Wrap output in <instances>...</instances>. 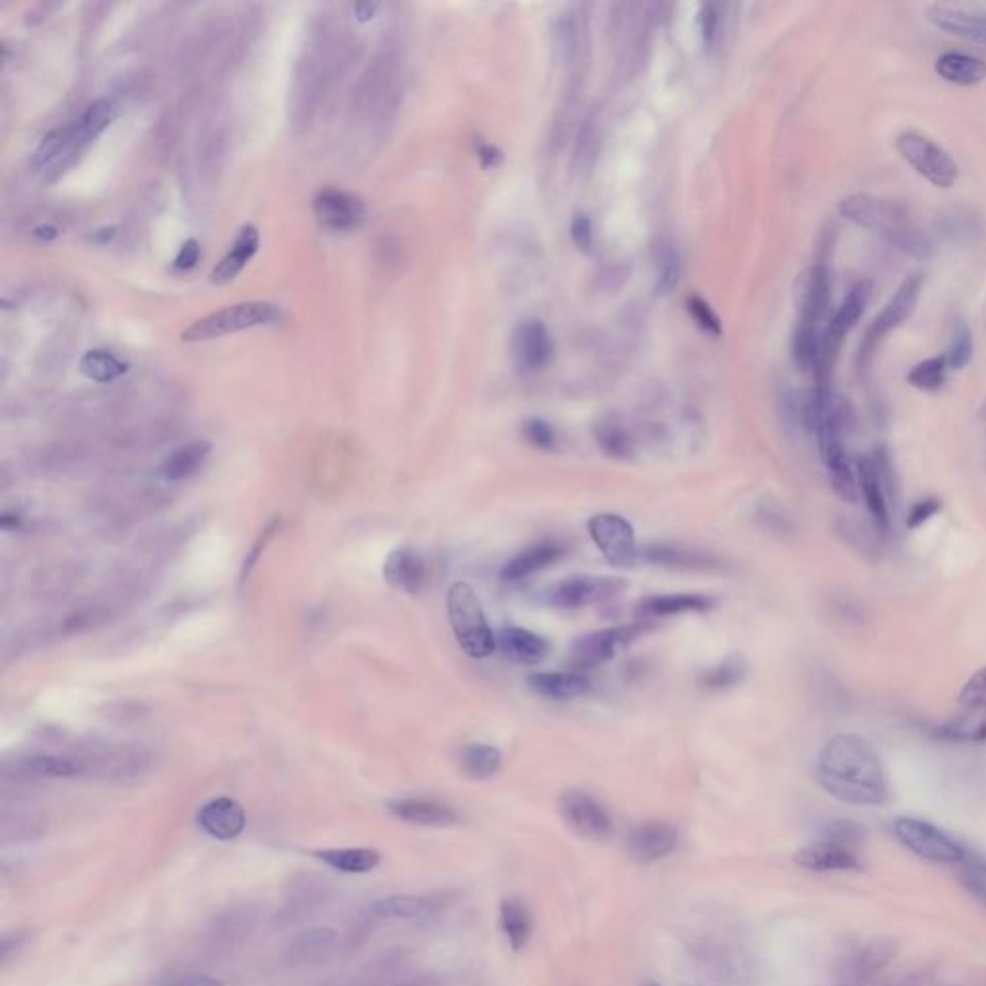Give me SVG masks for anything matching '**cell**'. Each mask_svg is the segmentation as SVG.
<instances>
[{"instance_id":"obj_11","label":"cell","mask_w":986,"mask_h":986,"mask_svg":"<svg viewBox=\"0 0 986 986\" xmlns=\"http://www.w3.org/2000/svg\"><path fill=\"white\" fill-rule=\"evenodd\" d=\"M921 286H923V278L919 274L908 276L902 282V286L898 287V291L886 303L883 312L869 326L865 339H863V345H861V353H859L861 361H869L873 357V353L877 351V347L883 343V339L892 330H896L898 326H902L908 320L911 312L915 309V305H917Z\"/></svg>"},{"instance_id":"obj_17","label":"cell","mask_w":986,"mask_h":986,"mask_svg":"<svg viewBox=\"0 0 986 986\" xmlns=\"http://www.w3.org/2000/svg\"><path fill=\"white\" fill-rule=\"evenodd\" d=\"M197 823L216 840H232L245 831L247 815L241 804L232 798H214L199 809Z\"/></svg>"},{"instance_id":"obj_40","label":"cell","mask_w":986,"mask_h":986,"mask_svg":"<svg viewBox=\"0 0 986 986\" xmlns=\"http://www.w3.org/2000/svg\"><path fill=\"white\" fill-rule=\"evenodd\" d=\"M746 675V661L740 653H730L717 667L705 671L701 676V686L713 692L730 690L740 684Z\"/></svg>"},{"instance_id":"obj_34","label":"cell","mask_w":986,"mask_h":986,"mask_svg":"<svg viewBox=\"0 0 986 986\" xmlns=\"http://www.w3.org/2000/svg\"><path fill=\"white\" fill-rule=\"evenodd\" d=\"M936 736L950 742H986V713L960 709L948 723L936 728Z\"/></svg>"},{"instance_id":"obj_8","label":"cell","mask_w":986,"mask_h":986,"mask_svg":"<svg viewBox=\"0 0 986 986\" xmlns=\"http://www.w3.org/2000/svg\"><path fill=\"white\" fill-rule=\"evenodd\" d=\"M896 838L913 852L915 856L923 857L935 863H961L965 861V852L956 840H952L946 832L940 831L935 825L913 819L900 817L894 823Z\"/></svg>"},{"instance_id":"obj_29","label":"cell","mask_w":986,"mask_h":986,"mask_svg":"<svg viewBox=\"0 0 986 986\" xmlns=\"http://www.w3.org/2000/svg\"><path fill=\"white\" fill-rule=\"evenodd\" d=\"M713 599L700 594H676V596H651L642 599L638 613L644 617H669L680 613H703L713 607Z\"/></svg>"},{"instance_id":"obj_22","label":"cell","mask_w":986,"mask_h":986,"mask_svg":"<svg viewBox=\"0 0 986 986\" xmlns=\"http://www.w3.org/2000/svg\"><path fill=\"white\" fill-rule=\"evenodd\" d=\"M384 578L393 590L418 594L426 582V563L409 547H397L384 563Z\"/></svg>"},{"instance_id":"obj_50","label":"cell","mask_w":986,"mask_h":986,"mask_svg":"<svg viewBox=\"0 0 986 986\" xmlns=\"http://www.w3.org/2000/svg\"><path fill=\"white\" fill-rule=\"evenodd\" d=\"M938 511H940V499H936V497H925V499L917 501L909 511L908 528L917 530L919 526H923L925 522L933 519Z\"/></svg>"},{"instance_id":"obj_9","label":"cell","mask_w":986,"mask_h":986,"mask_svg":"<svg viewBox=\"0 0 986 986\" xmlns=\"http://www.w3.org/2000/svg\"><path fill=\"white\" fill-rule=\"evenodd\" d=\"M649 630H651L649 623H632L586 634L572 644L571 667L576 673L594 669L597 665L613 659L621 646L634 642Z\"/></svg>"},{"instance_id":"obj_18","label":"cell","mask_w":986,"mask_h":986,"mask_svg":"<svg viewBox=\"0 0 986 986\" xmlns=\"http://www.w3.org/2000/svg\"><path fill=\"white\" fill-rule=\"evenodd\" d=\"M638 559H644L651 565L671 567L680 571H715L721 567V561L711 553L684 545H648L640 551Z\"/></svg>"},{"instance_id":"obj_52","label":"cell","mask_w":986,"mask_h":986,"mask_svg":"<svg viewBox=\"0 0 986 986\" xmlns=\"http://www.w3.org/2000/svg\"><path fill=\"white\" fill-rule=\"evenodd\" d=\"M158 986H224V983L216 977L203 975V973H182V975H172L164 979Z\"/></svg>"},{"instance_id":"obj_16","label":"cell","mask_w":986,"mask_h":986,"mask_svg":"<svg viewBox=\"0 0 986 986\" xmlns=\"http://www.w3.org/2000/svg\"><path fill=\"white\" fill-rule=\"evenodd\" d=\"M678 832L671 823L648 821L628 834V856L636 863L649 865L669 856L676 848Z\"/></svg>"},{"instance_id":"obj_57","label":"cell","mask_w":986,"mask_h":986,"mask_svg":"<svg viewBox=\"0 0 986 986\" xmlns=\"http://www.w3.org/2000/svg\"><path fill=\"white\" fill-rule=\"evenodd\" d=\"M112 235H114V228H108V230H99V232H95L93 239H95V241H99V243H106L108 239H112Z\"/></svg>"},{"instance_id":"obj_27","label":"cell","mask_w":986,"mask_h":986,"mask_svg":"<svg viewBox=\"0 0 986 986\" xmlns=\"http://www.w3.org/2000/svg\"><path fill=\"white\" fill-rule=\"evenodd\" d=\"M528 684L549 700H574L590 692V680L582 673H534L528 676Z\"/></svg>"},{"instance_id":"obj_12","label":"cell","mask_w":986,"mask_h":986,"mask_svg":"<svg viewBox=\"0 0 986 986\" xmlns=\"http://www.w3.org/2000/svg\"><path fill=\"white\" fill-rule=\"evenodd\" d=\"M559 811L567 827L586 840L601 842L613 834V821L609 813L599 805L596 798L584 792H565L559 800Z\"/></svg>"},{"instance_id":"obj_4","label":"cell","mask_w":986,"mask_h":986,"mask_svg":"<svg viewBox=\"0 0 986 986\" xmlns=\"http://www.w3.org/2000/svg\"><path fill=\"white\" fill-rule=\"evenodd\" d=\"M282 318L280 307L268 301H243L220 311L210 312L207 316L195 320L182 334L183 341L197 343L208 339L222 338L235 332L272 326Z\"/></svg>"},{"instance_id":"obj_13","label":"cell","mask_w":986,"mask_h":986,"mask_svg":"<svg viewBox=\"0 0 986 986\" xmlns=\"http://www.w3.org/2000/svg\"><path fill=\"white\" fill-rule=\"evenodd\" d=\"M626 586L619 576H572L549 592V603L557 609H580L611 599Z\"/></svg>"},{"instance_id":"obj_55","label":"cell","mask_w":986,"mask_h":986,"mask_svg":"<svg viewBox=\"0 0 986 986\" xmlns=\"http://www.w3.org/2000/svg\"><path fill=\"white\" fill-rule=\"evenodd\" d=\"M376 10H378V4H374V2H359L353 6V12H355L357 20H361V22H368Z\"/></svg>"},{"instance_id":"obj_3","label":"cell","mask_w":986,"mask_h":986,"mask_svg":"<svg viewBox=\"0 0 986 986\" xmlns=\"http://www.w3.org/2000/svg\"><path fill=\"white\" fill-rule=\"evenodd\" d=\"M447 617L461 649L472 659L490 657L497 640L482 603L467 582H455L447 592Z\"/></svg>"},{"instance_id":"obj_46","label":"cell","mask_w":986,"mask_h":986,"mask_svg":"<svg viewBox=\"0 0 986 986\" xmlns=\"http://www.w3.org/2000/svg\"><path fill=\"white\" fill-rule=\"evenodd\" d=\"M522 436H524L526 442L530 443L532 447H536V449L549 451V449L555 447V432L551 430V426L547 422H544V420L532 418V420L524 422Z\"/></svg>"},{"instance_id":"obj_25","label":"cell","mask_w":986,"mask_h":986,"mask_svg":"<svg viewBox=\"0 0 986 986\" xmlns=\"http://www.w3.org/2000/svg\"><path fill=\"white\" fill-rule=\"evenodd\" d=\"M499 648L503 651V655L507 659H511L513 663H519V665H538L542 663L547 655V644H545L544 638L530 632V630H524V628H505L501 630L499 638Z\"/></svg>"},{"instance_id":"obj_20","label":"cell","mask_w":986,"mask_h":986,"mask_svg":"<svg viewBox=\"0 0 986 986\" xmlns=\"http://www.w3.org/2000/svg\"><path fill=\"white\" fill-rule=\"evenodd\" d=\"M388 811L399 821L418 825V827H436L445 829L461 823V815L451 809L449 805L434 802V800H422V798H405V800H393L388 804Z\"/></svg>"},{"instance_id":"obj_10","label":"cell","mask_w":986,"mask_h":986,"mask_svg":"<svg viewBox=\"0 0 986 986\" xmlns=\"http://www.w3.org/2000/svg\"><path fill=\"white\" fill-rule=\"evenodd\" d=\"M588 530L609 565L628 569L638 561L640 549L636 547L634 528L628 520L613 513H601L590 519Z\"/></svg>"},{"instance_id":"obj_15","label":"cell","mask_w":986,"mask_h":986,"mask_svg":"<svg viewBox=\"0 0 986 986\" xmlns=\"http://www.w3.org/2000/svg\"><path fill=\"white\" fill-rule=\"evenodd\" d=\"M318 222L330 230H351L364 220V203L353 193L341 189H322L312 201Z\"/></svg>"},{"instance_id":"obj_43","label":"cell","mask_w":986,"mask_h":986,"mask_svg":"<svg viewBox=\"0 0 986 986\" xmlns=\"http://www.w3.org/2000/svg\"><path fill=\"white\" fill-rule=\"evenodd\" d=\"M680 276V264L673 245H665V249L657 255V282L655 291L659 295H667L675 289Z\"/></svg>"},{"instance_id":"obj_53","label":"cell","mask_w":986,"mask_h":986,"mask_svg":"<svg viewBox=\"0 0 986 986\" xmlns=\"http://www.w3.org/2000/svg\"><path fill=\"white\" fill-rule=\"evenodd\" d=\"M963 884L967 886V890L979 898L983 904L986 906V869L985 867H975L971 865L965 873H963Z\"/></svg>"},{"instance_id":"obj_38","label":"cell","mask_w":986,"mask_h":986,"mask_svg":"<svg viewBox=\"0 0 986 986\" xmlns=\"http://www.w3.org/2000/svg\"><path fill=\"white\" fill-rule=\"evenodd\" d=\"M594 436L599 449L611 459H628L634 453V445L628 432L621 426V422L613 418L599 420L594 428Z\"/></svg>"},{"instance_id":"obj_51","label":"cell","mask_w":986,"mask_h":986,"mask_svg":"<svg viewBox=\"0 0 986 986\" xmlns=\"http://www.w3.org/2000/svg\"><path fill=\"white\" fill-rule=\"evenodd\" d=\"M592 232H594V228H592V222L586 214H576L572 218L571 234L578 249L588 251L592 247V241H594Z\"/></svg>"},{"instance_id":"obj_58","label":"cell","mask_w":986,"mask_h":986,"mask_svg":"<svg viewBox=\"0 0 986 986\" xmlns=\"http://www.w3.org/2000/svg\"><path fill=\"white\" fill-rule=\"evenodd\" d=\"M648 986H659V985H655V983H649Z\"/></svg>"},{"instance_id":"obj_48","label":"cell","mask_w":986,"mask_h":986,"mask_svg":"<svg viewBox=\"0 0 986 986\" xmlns=\"http://www.w3.org/2000/svg\"><path fill=\"white\" fill-rule=\"evenodd\" d=\"M701 37L707 49H713L717 39H719V29H721V6L719 4H705L700 14Z\"/></svg>"},{"instance_id":"obj_39","label":"cell","mask_w":986,"mask_h":986,"mask_svg":"<svg viewBox=\"0 0 986 986\" xmlns=\"http://www.w3.org/2000/svg\"><path fill=\"white\" fill-rule=\"evenodd\" d=\"M26 771L33 777L47 779H68L85 773V763L72 757L60 755H35L26 761Z\"/></svg>"},{"instance_id":"obj_14","label":"cell","mask_w":986,"mask_h":986,"mask_svg":"<svg viewBox=\"0 0 986 986\" xmlns=\"http://www.w3.org/2000/svg\"><path fill=\"white\" fill-rule=\"evenodd\" d=\"M927 18L952 35L986 45V10L981 6L938 2L927 10Z\"/></svg>"},{"instance_id":"obj_49","label":"cell","mask_w":986,"mask_h":986,"mask_svg":"<svg viewBox=\"0 0 986 986\" xmlns=\"http://www.w3.org/2000/svg\"><path fill=\"white\" fill-rule=\"evenodd\" d=\"M280 524H282V520L274 519L262 530V534L257 538V542L253 545V549H251V553L245 557V563H243V569H241V580H247V576L251 574L253 567L259 563L260 553L264 551V545L272 540V536L278 532Z\"/></svg>"},{"instance_id":"obj_30","label":"cell","mask_w":986,"mask_h":986,"mask_svg":"<svg viewBox=\"0 0 986 986\" xmlns=\"http://www.w3.org/2000/svg\"><path fill=\"white\" fill-rule=\"evenodd\" d=\"M210 449H212V445L205 440L187 443L180 449H176L162 463V468H160L162 478L168 482H182L185 478L193 476L199 468L205 465V461L210 455Z\"/></svg>"},{"instance_id":"obj_2","label":"cell","mask_w":986,"mask_h":986,"mask_svg":"<svg viewBox=\"0 0 986 986\" xmlns=\"http://www.w3.org/2000/svg\"><path fill=\"white\" fill-rule=\"evenodd\" d=\"M840 212L846 220L854 222L873 234L881 235L890 245L923 257L927 253V241L919 228L911 222L908 210L894 201L881 199L867 193H856L840 203Z\"/></svg>"},{"instance_id":"obj_6","label":"cell","mask_w":986,"mask_h":986,"mask_svg":"<svg viewBox=\"0 0 986 986\" xmlns=\"http://www.w3.org/2000/svg\"><path fill=\"white\" fill-rule=\"evenodd\" d=\"M871 295V284L869 282H859L844 299L842 307L834 314L825 338L819 343V359L815 364V393L825 395L831 393L832 366L838 359V353L842 349V343L846 336L854 330L857 320L861 318L863 309L869 301Z\"/></svg>"},{"instance_id":"obj_24","label":"cell","mask_w":986,"mask_h":986,"mask_svg":"<svg viewBox=\"0 0 986 986\" xmlns=\"http://www.w3.org/2000/svg\"><path fill=\"white\" fill-rule=\"evenodd\" d=\"M260 235L255 226H243L239 235L235 237L232 251L220 260L212 272H210V282L216 286H226L239 276V272L247 266V262L255 257L259 251Z\"/></svg>"},{"instance_id":"obj_42","label":"cell","mask_w":986,"mask_h":986,"mask_svg":"<svg viewBox=\"0 0 986 986\" xmlns=\"http://www.w3.org/2000/svg\"><path fill=\"white\" fill-rule=\"evenodd\" d=\"M946 357H933L909 370L908 382L921 391H938L946 380Z\"/></svg>"},{"instance_id":"obj_1","label":"cell","mask_w":986,"mask_h":986,"mask_svg":"<svg viewBox=\"0 0 986 986\" xmlns=\"http://www.w3.org/2000/svg\"><path fill=\"white\" fill-rule=\"evenodd\" d=\"M815 777L842 804L883 805L890 796L879 753L856 734H840L825 744L815 761Z\"/></svg>"},{"instance_id":"obj_47","label":"cell","mask_w":986,"mask_h":986,"mask_svg":"<svg viewBox=\"0 0 986 986\" xmlns=\"http://www.w3.org/2000/svg\"><path fill=\"white\" fill-rule=\"evenodd\" d=\"M688 311L692 314V318L698 322L701 330H705L711 336H721V322L715 316L713 309L703 299L690 297L688 299Z\"/></svg>"},{"instance_id":"obj_35","label":"cell","mask_w":986,"mask_h":986,"mask_svg":"<svg viewBox=\"0 0 986 986\" xmlns=\"http://www.w3.org/2000/svg\"><path fill=\"white\" fill-rule=\"evenodd\" d=\"M114 116H116V110H114L112 103L106 99H99V101L89 104L85 108V112L79 116L78 122L72 124L78 149L85 147L95 137H99L110 126Z\"/></svg>"},{"instance_id":"obj_36","label":"cell","mask_w":986,"mask_h":986,"mask_svg":"<svg viewBox=\"0 0 986 986\" xmlns=\"http://www.w3.org/2000/svg\"><path fill=\"white\" fill-rule=\"evenodd\" d=\"M461 769L472 780H488L501 767V753L488 744H468L461 752Z\"/></svg>"},{"instance_id":"obj_28","label":"cell","mask_w":986,"mask_h":986,"mask_svg":"<svg viewBox=\"0 0 986 986\" xmlns=\"http://www.w3.org/2000/svg\"><path fill=\"white\" fill-rule=\"evenodd\" d=\"M936 74L954 85L971 87L986 78V64L977 58L963 52H944L936 58Z\"/></svg>"},{"instance_id":"obj_33","label":"cell","mask_w":986,"mask_h":986,"mask_svg":"<svg viewBox=\"0 0 986 986\" xmlns=\"http://www.w3.org/2000/svg\"><path fill=\"white\" fill-rule=\"evenodd\" d=\"M438 904L432 896H391L376 902L372 913L386 919H418L434 913Z\"/></svg>"},{"instance_id":"obj_5","label":"cell","mask_w":986,"mask_h":986,"mask_svg":"<svg viewBox=\"0 0 986 986\" xmlns=\"http://www.w3.org/2000/svg\"><path fill=\"white\" fill-rule=\"evenodd\" d=\"M831 295V278L829 270L823 264H817L809 270L805 278L804 295H802V316L794 336V357L802 368H813L819 359V339H817V324L829 305Z\"/></svg>"},{"instance_id":"obj_56","label":"cell","mask_w":986,"mask_h":986,"mask_svg":"<svg viewBox=\"0 0 986 986\" xmlns=\"http://www.w3.org/2000/svg\"><path fill=\"white\" fill-rule=\"evenodd\" d=\"M35 235H37V237H41V239H45V241H51V239H54V237L58 235V230H56L54 226H47V224H45V226L35 228Z\"/></svg>"},{"instance_id":"obj_19","label":"cell","mask_w":986,"mask_h":986,"mask_svg":"<svg viewBox=\"0 0 986 986\" xmlns=\"http://www.w3.org/2000/svg\"><path fill=\"white\" fill-rule=\"evenodd\" d=\"M513 353L520 368L528 372L542 370L549 363L553 345L547 328L540 320H526L520 324L513 338Z\"/></svg>"},{"instance_id":"obj_54","label":"cell","mask_w":986,"mask_h":986,"mask_svg":"<svg viewBox=\"0 0 986 986\" xmlns=\"http://www.w3.org/2000/svg\"><path fill=\"white\" fill-rule=\"evenodd\" d=\"M199 257H201V245L197 239H187L180 247L176 259H174V266L178 270H191L197 262H199Z\"/></svg>"},{"instance_id":"obj_32","label":"cell","mask_w":986,"mask_h":986,"mask_svg":"<svg viewBox=\"0 0 986 986\" xmlns=\"http://www.w3.org/2000/svg\"><path fill=\"white\" fill-rule=\"evenodd\" d=\"M499 923L513 952H522L532 935V917L528 908L517 900L507 898L499 906Z\"/></svg>"},{"instance_id":"obj_41","label":"cell","mask_w":986,"mask_h":986,"mask_svg":"<svg viewBox=\"0 0 986 986\" xmlns=\"http://www.w3.org/2000/svg\"><path fill=\"white\" fill-rule=\"evenodd\" d=\"M336 933L330 929H318L309 931L305 935L297 936L293 946H291V958L293 961H311L320 958L330 952L334 946Z\"/></svg>"},{"instance_id":"obj_7","label":"cell","mask_w":986,"mask_h":986,"mask_svg":"<svg viewBox=\"0 0 986 986\" xmlns=\"http://www.w3.org/2000/svg\"><path fill=\"white\" fill-rule=\"evenodd\" d=\"M896 149L919 176L935 187L948 189L958 180L960 170L956 160L933 139L917 131H904L896 139Z\"/></svg>"},{"instance_id":"obj_45","label":"cell","mask_w":986,"mask_h":986,"mask_svg":"<svg viewBox=\"0 0 986 986\" xmlns=\"http://www.w3.org/2000/svg\"><path fill=\"white\" fill-rule=\"evenodd\" d=\"M958 705L965 711L986 713V667L965 682L958 696Z\"/></svg>"},{"instance_id":"obj_37","label":"cell","mask_w":986,"mask_h":986,"mask_svg":"<svg viewBox=\"0 0 986 986\" xmlns=\"http://www.w3.org/2000/svg\"><path fill=\"white\" fill-rule=\"evenodd\" d=\"M79 372L93 382L108 384L124 376L128 372V364L108 351L95 349L83 355V359L79 361Z\"/></svg>"},{"instance_id":"obj_31","label":"cell","mask_w":986,"mask_h":986,"mask_svg":"<svg viewBox=\"0 0 986 986\" xmlns=\"http://www.w3.org/2000/svg\"><path fill=\"white\" fill-rule=\"evenodd\" d=\"M322 863L328 867L349 873V875H364L380 865V854L372 848H334V850H318L314 852Z\"/></svg>"},{"instance_id":"obj_21","label":"cell","mask_w":986,"mask_h":986,"mask_svg":"<svg viewBox=\"0 0 986 986\" xmlns=\"http://www.w3.org/2000/svg\"><path fill=\"white\" fill-rule=\"evenodd\" d=\"M856 478L859 497H863L877 530L886 534L890 526V517H888L881 465L869 457L859 459L856 463Z\"/></svg>"},{"instance_id":"obj_26","label":"cell","mask_w":986,"mask_h":986,"mask_svg":"<svg viewBox=\"0 0 986 986\" xmlns=\"http://www.w3.org/2000/svg\"><path fill=\"white\" fill-rule=\"evenodd\" d=\"M563 553H565V547L557 544V542H542V544L532 545L507 561V565L501 571V578L509 580V582L522 580L530 574H536V572L551 567Z\"/></svg>"},{"instance_id":"obj_44","label":"cell","mask_w":986,"mask_h":986,"mask_svg":"<svg viewBox=\"0 0 986 986\" xmlns=\"http://www.w3.org/2000/svg\"><path fill=\"white\" fill-rule=\"evenodd\" d=\"M946 357V363L950 368L954 370H961L965 368L967 364L971 363V357H973V338H971V332L965 324H956L954 326V336H952V341H950V349L948 353L944 355Z\"/></svg>"},{"instance_id":"obj_23","label":"cell","mask_w":986,"mask_h":986,"mask_svg":"<svg viewBox=\"0 0 986 986\" xmlns=\"http://www.w3.org/2000/svg\"><path fill=\"white\" fill-rule=\"evenodd\" d=\"M796 863L811 871H852L859 869V859L852 848L823 838L811 846H805L796 854Z\"/></svg>"}]
</instances>
